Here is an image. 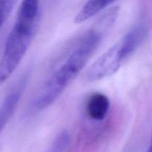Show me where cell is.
Masks as SVG:
<instances>
[{"label":"cell","instance_id":"cell-1","mask_svg":"<svg viewBox=\"0 0 152 152\" xmlns=\"http://www.w3.org/2000/svg\"><path fill=\"white\" fill-rule=\"evenodd\" d=\"M39 16V1L25 0L21 3L0 59V86L8 80L26 54L37 31Z\"/></svg>","mask_w":152,"mask_h":152},{"label":"cell","instance_id":"cell-2","mask_svg":"<svg viewBox=\"0 0 152 152\" xmlns=\"http://www.w3.org/2000/svg\"><path fill=\"white\" fill-rule=\"evenodd\" d=\"M86 66L70 53L65 60L52 73L37 92L32 102V108L42 111L53 103Z\"/></svg>","mask_w":152,"mask_h":152},{"label":"cell","instance_id":"cell-3","mask_svg":"<svg viewBox=\"0 0 152 152\" xmlns=\"http://www.w3.org/2000/svg\"><path fill=\"white\" fill-rule=\"evenodd\" d=\"M123 62L116 43L89 67L85 75L86 80L88 82H96L110 77L119 71Z\"/></svg>","mask_w":152,"mask_h":152},{"label":"cell","instance_id":"cell-4","mask_svg":"<svg viewBox=\"0 0 152 152\" xmlns=\"http://www.w3.org/2000/svg\"><path fill=\"white\" fill-rule=\"evenodd\" d=\"M148 28L145 23H139L132 28L118 42L119 50L123 60L130 57L143 43L147 37Z\"/></svg>","mask_w":152,"mask_h":152},{"label":"cell","instance_id":"cell-5","mask_svg":"<svg viewBox=\"0 0 152 152\" xmlns=\"http://www.w3.org/2000/svg\"><path fill=\"white\" fill-rule=\"evenodd\" d=\"M26 82L21 80L7 94L0 105V134L13 117L22 97Z\"/></svg>","mask_w":152,"mask_h":152},{"label":"cell","instance_id":"cell-6","mask_svg":"<svg viewBox=\"0 0 152 152\" xmlns=\"http://www.w3.org/2000/svg\"><path fill=\"white\" fill-rule=\"evenodd\" d=\"M110 109V101L105 94L96 92L88 97L85 105V111L90 120L96 122L105 119Z\"/></svg>","mask_w":152,"mask_h":152},{"label":"cell","instance_id":"cell-7","mask_svg":"<svg viewBox=\"0 0 152 152\" xmlns=\"http://www.w3.org/2000/svg\"><path fill=\"white\" fill-rule=\"evenodd\" d=\"M114 2L115 1L111 0L87 1L75 16L74 22L77 24L83 23L99 13L109 5L113 4Z\"/></svg>","mask_w":152,"mask_h":152},{"label":"cell","instance_id":"cell-8","mask_svg":"<svg viewBox=\"0 0 152 152\" xmlns=\"http://www.w3.org/2000/svg\"><path fill=\"white\" fill-rule=\"evenodd\" d=\"M70 142L71 136L68 132L62 131L56 137L50 146L45 152H64L68 148Z\"/></svg>","mask_w":152,"mask_h":152},{"label":"cell","instance_id":"cell-9","mask_svg":"<svg viewBox=\"0 0 152 152\" xmlns=\"http://www.w3.org/2000/svg\"><path fill=\"white\" fill-rule=\"evenodd\" d=\"M16 1L13 0L0 1V29L13 10Z\"/></svg>","mask_w":152,"mask_h":152},{"label":"cell","instance_id":"cell-10","mask_svg":"<svg viewBox=\"0 0 152 152\" xmlns=\"http://www.w3.org/2000/svg\"><path fill=\"white\" fill-rule=\"evenodd\" d=\"M147 152H152V137L151 140V142H150L149 147H148V150H147Z\"/></svg>","mask_w":152,"mask_h":152}]
</instances>
